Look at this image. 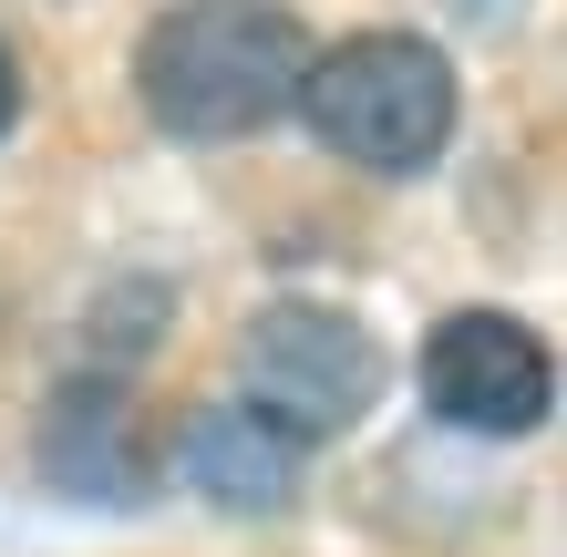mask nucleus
Returning <instances> with one entry per match:
<instances>
[{"instance_id":"obj_2","label":"nucleus","mask_w":567,"mask_h":557,"mask_svg":"<svg viewBox=\"0 0 567 557\" xmlns=\"http://www.w3.org/2000/svg\"><path fill=\"white\" fill-rule=\"evenodd\" d=\"M299 114L330 155L372 176H423L454 135V62L423 31H351V42L310 52L299 73Z\"/></svg>"},{"instance_id":"obj_6","label":"nucleus","mask_w":567,"mask_h":557,"mask_svg":"<svg viewBox=\"0 0 567 557\" xmlns=\"http://www.w3.org/2000/svg\"><path fill=\"white\" fill-rule=\"evenodd\" d=\"M21 124V52H11V31H0V135Z\"/></svg>"},{"instance_id":"obj_4","label":"nucleus","mask_w":567,"mask_h":557,"mask_svg":"<svg viewBox=\"0 0 567 557\" xmlns=\"http://www.w3.org/2000/svg\"><path fill=\"white\" fill-rule=\"evenodd\" d=\"M423 403L464 423V434H526V423H547L557 403V362L547 341L526 331L506 310H454L444 331L423 341Z\"/></svg>"},{"instance_id":"obj_1","label":"nucleus","mask_w":567,"mask_h":557,"mask_svg":"<svg viewBox=\"0 0 567 557\" xmlns=\"http://www.w3.org/2000/svg\"><path fill=\"white\" fill-rule=\"evenodd\" d=\"M310 52L320 42L279 0H176L135 42V93L176 145H238L299 104Z\"/></svg>"},{"instance_id":"obj_5","label":"nucleus","mask_w":567,"mask_h":557,"mask_svg":"<svg viewBox=\"0 0 567 557\" xmlns=\"http://www.w3.org/2000/svg\"><path fill=\"white\" fill-rule=\"evenodd\" d=\"M186 485H207L217 506H289L299 444L269 434L258 413H207V423H186Z\"/></svg>"},{"instance_id":"obj_3","label":"nucleus","mask_w":567,"mask_h":557,"mask_svg":"<svg viewBox=\"0 0 567 557\" xmlns=\"http://www.w3.org/2000/svg\"><path fill=\"white\" fill-rule=\"evenodd\" d=\"M372 392H382V351H372L361 320L320 310V300H279V310L248 320V341H238V413H258L269 434L330 444V434H351V423L372 413Z\"/></svg>"}]
</instances>
